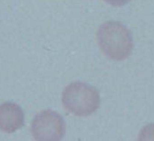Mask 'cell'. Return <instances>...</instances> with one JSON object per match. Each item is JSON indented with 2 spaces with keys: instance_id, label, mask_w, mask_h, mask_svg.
<instances>
[{
  "instance_id": "obj_1",
  "label": "cell",
  "mask_w": 154,
  "mask_h": 141,
  "mask_svg": "<svg viewBox=\"0 0 154 141\" xmlns=\"http://www.w3.org/2000/svg\"><path fill=\"white\" fill-rule=\"evenodd\" d=\"M97 40L101 51L113 60H124L131 54L133 38L122 23L109 21L101 24L97 32Z\"/></svg>"
},
{
  "instance_id": "obj_2",
  "label": "cell",
  "mask_w": 154,
  "mask_h": 141,
  "mask_svg": "<svg viewBox=\"0 0 154 141\" xmlns=\"http://www.w3.org/2000/svg\"><path fill=\"white\" fill-rule=\"evenodd\" d=\"M62 103L74 115L89 116L99 107L100 97L94 86L77 81L69 84L64 88Z\"/></svg>"
},
{
  "instance_id": "obj_3",
  "label": "cell",
  "mask_w": 154,
  "mask_h": 141,
  "mask_svg": "<svg viewBox=\"0 0 154 141\" xmlns=\"http://www.w3.org/2000/svg\"><path fill=\"white\" fill-rule=\"evenodd\" d=\"M31 130L38 141H58L64 136L66 123L58 113L45 110L35 116Z\"/></svg>"
},
{
  "instance_id": "obj_4",
  "label": "cell",
  "mask_w": 154,
  "mask_h": 141,
  "mask_svg": "<svg viewBox=\"0 0 154 141\" xmlns=\"http://www.w3.org/2000/svg\"><path fill=\"white\" fill-rule=\"evenodd\" d=\"M24 123V114L21 107L14 102L0 104V130L14 133L21 128Z\"/></svg>"
},
{
  "instance_id": "obj_5",
  "label": "cell",
  "mask_w": 154,
  "mask_h": 141,
  "mask_svg": "<svg viewBox=\"0 0 154 141\" xmlns=\"http://www.w3.org/2000/svg\"><path fill=\"white\" fill-rule=\"evenodd\" d=\"M105 1L110 3V4L114 5V7H122V5L127 4L130 0H105Z\"/></svg>"
}]
</instances>
